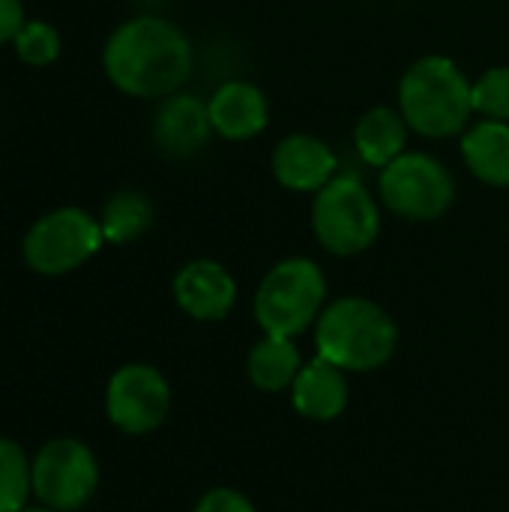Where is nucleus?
Masks as SVG:
<instances>
[{
    "label": "nucleus",
    "instance_id": "f257e3e1",
    "mask_svg": "<svg viewBox=\"0 0 509 512\" xmlns=\"http://www.w3.org/2000/svg\"><path fill=\"white\" fill-rule=\"evenodd\" d=\"M102 69L123 96L165 99L189 81L195 48L174 21L135 15L117 24L105 39Z\"/></svg>",
    "mask_w": 509,
    "mask_h": 512
},
{
    "label": "nucleus",
    "instance_id": "f03ea898",
    "mask_svg": "<svg viewBox=\"0 0 509 512\" xmlns=\"http://www.w3.org/2000/svg\"><path fill=\"white\" fill-rule=\"evenodd\" d=\"M396 102L414 135L429 141L459 138L474 117V81L453 57L423 54L402 72Z\"/></svg>",
    "mask_w": 509,
    "mask_h": 512
},
{
    "label": "nucleus",
    "instance_id": "7ed1b4c3",
    "mask_svg": "<svg viewBox=\"0 0 509 512\" xmlns=\"http://www.w3.org/2000/svg\"><path fill=\"white\" fill-rule=\"evenodd\" d=\"M396 345V321L369 297H339L315 321L318 357L342 372H375L396 354Z\"/></svg>",
    "mask_w": 509,
    "mask_h": 512
},
{
    "label": "nucleus",
    "instance_id": "20e7f679",
    "mask_svg": "<svg viewBox=\"0 0 509 512\" xmlns=\"http://www.w3.org/2000/svg\"><path fill=\"white\" fill-rule=\"evenodd\" d=\"M327 276L303 255L276 261L255 291V321L270 336L294 339L306 333L324 312Z\"/></svg>",
    "mask_w": 509,
    "mask_h": 512
},
{
    "label": "nucleus",
    "instance_id": "39448f33",
    "mask_svg": "<svg viewBox=\"0 0 509 512\" xmlns=\"http://www.w3.org/2000/svg\"><path fill=\"white\" fill-rule=\"evenodd\" d=\"M381 210V198L360 177L339 174L312 195V234L336 258L363 255L381 234Z\"/></svg>",
    "mask_w": 509,
    "mask_h": 512
},
{
    "label": "nucleus",
    "instance_id": "423d86ee",
    "mask_svg": "<svg viewBox=\"0 0 509 512\" xmlns=\"http://www.w3.org/2000/svg\"><path fill=\"white\" fill-rule=\"evenodd\" d=\"M381 207L405 222H435L456 204L453 171L426 150H405L378 171Z\"/></svg>",
    "mask_w": 509,
    "mask_h": 512
},
{
    "label": "nucleus",
    "instance_id": "0eeeda50",
    "mask_svg": "<svg viewBox=\"0 0 509 512\" xmlns=\"http://www.w3.org/2000/svg\"><path fill=\"white\" fill-rule=\"evenodd\" d=\"M105 243L99 219H93L81 207H57L39 216L24 240L21 255L24 264L39 276H66L84 267Z\"/></svg>",
    "mask_w": 509,
    "mask_h": 512
},
{
    "label": "nucleus",
    "instance_id": "6e6552de",
    "mask_svg": "<svg viewBox=\"0 0 509 512\" xmlns=\"http://www.w3.org/2000/svg\"><path fill=\"white\" fill-rule=\"evenodd\" d=\"M96 486V456L75 438H54L33 456V495L48 510H81L93 498Z\"/></svg>",
    "mask_w": 509,
    "mask_h": 512
},
{
    "label": "nucleus",
    "instance_id": "1a4fd4ad",
    "mask_svg": "<svg viewBox=\"0 0 509 512\" xmlns=\"http://www.w3.org/2000/svg\"><path fill=\"white\" fill-rule=\"evenodd\" d=\"M171 411V387L156 366H120L105 390V414L126 435H147L165 423Z\"/></svg>",
    "mask_w": 509,
    "mask_h": 512
},
{
    "label": "nucleus",
    "instance_id": "9d476101",
    "mask_svg": "<svg viewBox=\"0 0 509 512\" xmlns=\"http://www.w3.org/2000/svg\"><path fill=\"white\" fill-rule=\"evenodd\" d=\"M270 171L282 189L315 195L339 177V156L324 138L312 132H291L273 147Z\"/></svg>",
    "mask_w": 509,
    "mask_h": 512
},
{
    "label": "nucleus",
    "instance_id": "9b49d317",
    "mask_svg": "<svg viewBox=\"0 0 509 512\" xmlns=\"http://www.w3.org/2000/svg\"><path fill=\"white\" fill-rule=\"evenodd\" d=\"M174 300L195 321H222L237 303V282L225 264L213 258H195L174 276Z\"/></svg>",
    "mask_w": 509,
    "mask_h": 512
},
{
    "label": "nucleus",
    "instance_id": "f8f14e48",
    "mask_svg": "<svg viewBox=\"0 0 509 512\" xmlns=\"http://www.w3.org/2000/svg\"><path fill=\"white\" fill-rule=\"evenodd\" d=\"M150 132H153L156 150L171 159H186V156L201 153L207 141L213 138L207 102L183 90L165 96L153 114Z\"/></svg>",
    "mask_w": 509,
    "mask_h": 512
},
{
    "label": "nucleus",
    "instance_id": "ddd939ff",
    "mask_svg": "<svg viewBox=\"0 0 509 512\" xmlns=\"http://www.w3.org/2000/svg\"><path fill=\"white\" fill-rule=\"evenodd\" d=\"M207 111H210L213 135H219L222 141H237V144L258 138L270 123L267 93L246 78L222 81L210 93Z\"/></svg>",
    "mask_w": 509,
    "mask_h": 512
},
{
    "label": "nucleus",
    "instance_id": "4468645a",
    "mask_svg": "<svg viewBox=\"0 0 509 512\" xmlns=\"http://www.w3.org/2000/svg\"><path fill=\"white\" fill-rule=\"evenodd\" d=\"M459 153L474 180L492 189H509V123L474 120L459 135Z\"/></svg>",
    "mask_w": 509,
    "mask_h": 512
},
{
    "label": "nucleus",
    "instance_id": "2eb2a0df",
    "mask_svg": "<svg viewBox=\"0 0 509 512\" xmlns=\"http://www.w3.org/2000/svg\"><path fill=\"white\" fill-rule=\"evenodd\" d=\"M294 408L315 423H330L348 408V381L339 366L324 357L303 363L297 381L291 384Z\"/></svg>",
    "mask_w": 509,
    "mask_h": 512
},
{
    "label": "nucleus",
    "instance_id": "dca6fc26",
    "mask_svg": "<svg viewBox=\"0 0 509 512\" xmlns=\"http://www.w3.org/2000/svg\"><path fill=\"white\" fill-rule=\"evenodd\" d=\"M354 150L369 168H387L408 150L411 126L405 123L399 108L390 105H375L360 114L354 123Z\"/></svg>",
    "mask_w": 509,
    "mask_h": 512
},
{
    "label": "nucleus",
    "instance_id": "f3484780",
    "mask_svg": "<svg viewBox=\"0 0 509 512\" xmlns=\"http://www.w3.org/2000/svg\"><path fill=\"white\" fill-rule=\"evenodd\" d=\"M246 369H249V381L258 390L282 393V390H291V384L297 381L303 360H300V351L294 348V339L264 333V339L255 342V348L249 351Z\"/></svg>",
    "mask_w": 509,
    "mask_h": 512
},
{
    "label": "nucleus",
    "instance_id": "a211bd4d",
    "mask_svg": "<svg viewBox=\"0 0 509 512\" xmlns=\"http://www.w3.org/2000/svg\"><path fill=\"white\" fill-rule=\"evenodd\" d=\"M105 243H132L153 225V204L147 195L135 189H120L105 201V210L99 216Z\"/></svg>",
    "mask_w": 509,
    "mask_h": 512
},
{
    "label": "nucleus",
    "instance_id": "6ab92c4d",
    "mask_svg": "<svg viewBox=\"0 0 509 512\" xmlns=\"http://www.w3.org/2000/svg\"><path fill=\"white\" fill-rule=\"evenodd\" d=\"M33 495V462L12 438H0V512H21Z\"/></svg>",
    "mask_w": 509,
    "mask_h": 512
},
{
    "label": "nucleus",
    "instance_id": "aec40b11",
    "mask_svg": "<svg viewBox=\"0 0 509 512\" xmlns=\"http://www.w3.org/2000/svg\"><path fill=\"white\" fill-rule=\"evenodd\" d=\"M15 45V54L21 63L27 66H48L60 57V48H63V39H60V30L48 21H24V27L15 33L12 39Z\"/></svg>",
    "mask_w": 509,
    "mask_h": 512
},
{
    "label": "nucleus",
    "instance_id": "412c9836",
    "mask_svg": "<svg viewBox=\"0 0 509 512\" xmlns=\"http://www.w3.org/2000/svg\"><path fill=\"white\" fill-rule=\"evenodd\" d=\"M474 114L509 123V63L489 66L480 78H474Z\"/></svg>",
    "mask_w": 509,
    "mask_h": 512
},
{
    "label": "nucleus",
    "instance_id": "4be33fe9",
    "mask_svg": "<svg viewBox=\"0 0 509 512\" xmlns=\"http://www.w3.org/2000/svg\"><path fill=\"white\" fill-rule=\"evenodd\" d=\"M195 512H255L252 501L237 492V489H210L201 501Z\"/></svg>",
    "mask_w": 509,
    "mask_h": 512
},
{
    "label": "nucleus",
    "instance_id": "5701e85b",
    "mask_svg": "<svg viewBox=\"0 0 509 512\" xmlns=\"http://www.w3.org/2000/svg\"><path fill=\"white\" fill-rule=\"evenodd\" d=\"M24 6L21 0H0V45L12 42L15 33L24 27Z\"/></svg>",
    "mask_w": 509,
    "mask_h": 512
},
{
    "label": "nucleus",
    "instance_id": "b1692460",
    "mask_svg": "<svg viewBox=\"0 0 509 512\" xmlns=\"http://www.w3.org/2000/svg\"><path fill=\"white\" fill-rule=\"evenodd\" d=\"M21 512H57V510H48V507H24Z\"/></svg>",
    "mask_w": 509,
    "mask_h": 512
}]
</instances>
